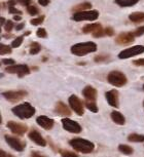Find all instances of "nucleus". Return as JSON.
I'll use <instances>...</instances> for the list:
<instances>
[{
  "instance_id": "nucleus-8",
  "label": "nucleus",
  "mask_w": 144,
  "mask_h": 157,
  "mask_svg": "<svg viewBox=\"0 0 144 157\" xmlns=\"http://www.w3.org/2000/svg\"><path fill=\"white\" fill-rule=\"evenodd\" d=\"M69 105H70L72 110L75 112L77 115H80V116H82V115H83V113H85V108H83L82 101H80L76 96H74V94L69 98Z\"/></svg>"
},
{
  "instance_id": "nucleus-27",
  "label": "nucleus",
  "mask_w": 144,
  "mask_h": 157,
  "mask_svg": "<svg viewBox=\"0 0 144 157\" xmlns=\"http://www.w3.org/2000/svg\"><path fill=\"white\" fill-rule=\"evenodd\" d=\"M40 49H41V47H40L39 44L36 43V42H33L31 44V46H30V54L36 55V54H38V52H40Z\"/></svg>"
},
{
  "instance_id": "nucleus-33",
  "label": "nucleus",
  "mask_w": 144,
  "mask_h": 157,
  "mask_svg": "<svg viewBox=\"0 0 144 157\" xmlns=\"http://www.w3.org/2000/svg\"><path fill=\"white\" fill-rule=\"evenodd\" d=\"M62 157H78L75 153L70 152V151H61Z\"/></svg>"
},
{
  "instance_id": "nucleus-39",
  "label": "nucleus",
  "mask_w": 144,
  "mask_h": 157,
  "mask_svg": "<svg viewBox=\"0 0 144 157\" xmlns=\"http://www.w3.org/2000/svg\"><path fill=\"white\" fill-rule=\"evenodd\" d=\"M0 157H14V156H13V155H10V154L6 153L5 151L0 149Z\"/></svg>"
},
{
  "instance_id": "nucleus-3",
  "label": "nucleus",
  "mask_w": 144,
  "mask_h": 157,
  "mask_svg": "<svg viewBox=\"0 0 144 157\" xmlns=\"http://www.w3.org/2000/svg\"><path fill=\"white\" fill-rule=\"evenodd\" d=\"M13 113L21 119H28L35 114V108L29 103H24L13 108Z\"/></svg>"
},
{
  "instance_id": "nucleus-30",
  "label": "nucleus",
  "mask_w": 144,
  "mask_h": 157,
  "mask_svg": "<svg viewBox=\"0 0 144 157\" xmlns=\"http://www.w3.org/2000/svg\"><path fill=\"white\" fill-rule=\"evenodd\" d=\"M23 39L24 38L22 36H20V37H17L16 39H14L13 41V43H11V46L14 47V48H17V47H19L21 44L23 43Z\"/></svg>"
},
{
  "instance_id": "nucleus-25",
  "label": "nucleus",
  "mask_w": 144,
  "mask_h": 157,
  "mask_svg": "<svg viewBox=\"0 0 144 157\" xmlns=\"http://www.w3.org/2000/svg\"><path fill=\"white\" fill-rule=\"evenodd\" d=\"M86 107L89 109L90 111H92V112H98V106H97V104L95 103V101H89V100H86Z\"/></svg>"
},
{
  "instance_id": "nucleus-40",
  "label": "nucleus",
  "mask_w": 144,
  "mask_h": 157,
  "mask_svg": "<svg viewBox=\"0 0 144 157\" xmlns=\"http://www.w3.org/2000/svg\"><path fill=\"white\" fill-rule=\"evenodd\" d=\"M38 3H39L41 6H46L50 3V0H38Z\"/></svg>"
},
{
  "instance_id": "nucleus-10",
  "label": "nucleus",
  "mask_w": 144,
  "mask_h": 157,
  "mask_svg": "<svg viewBox=\"0 0 144 157\" xmlns=\"http://www.w3.org/2000/svg\"><path fill=\"white\" fill-rule=\"evenodd\" d=\"M5 141H6V143L10 145L13 149L19 151V152H22L26 147L25 142L21 141L14 137H10V136H5Z\"/></svg>"
},
{
  "instance_id": "nucleus-26",
  "label": "nucleus",
  "mask_w": 144,
  "mask_h": 157,
  "mask_svg": "<svg viewBox=\"0 0 144 157\" xmlns=\"http://www.w3.org/2000/svg\"><path fill=\"white\" fill-rule=\"evenodd\" d=\"M118 150L121 151L122 153L126 154V155H130V154L133 153V149H132V147L128 146V145H119Z\"/></svg>"
},
{
  "instance_id": "nucleus-47",
  "label": "nucleus",
  "mask_w": 144,
  "mask_h": 157,
  "mask_svg": "<svg viewBox=\"0 0 144 157\" xmlns=\"http://www.w3.org/2000/svg\"><path fill=\"white\" fill-rule=\"evenodd\" d=\"M21 19H22V17H21L20 14H19V16H17V14H16V16L14 17V21H21Z\"/></svg>"
},
{
  "instance_id": "nucleus-12",
  "label": "nucleus",
  "mask_w": 144,
  "mask_h": 157,
  "mask_svg": "<svg viewBox=\"0 0 144 157\" xmlns=\"http://www.w3.org/2000/svg\"><path fill=\"white\" fill-rule=\"evenodd\" d=\"M27 96V93L24 90H18V91H5L3 93V97L7 101L10 102H18V101L22 100L23 98Z\"/></svg>"
},
{
  "instance_id": "nucleus-48",
  "label": "nucleus",
  "mask_w": 144,
  "mask_h": 157,
  "mask_svg": "<svg viewBox=\"0 0 144 157\" xmlns=\"http://www.w3.org/2000/svg\"><path fill=\"white\" fill-rule=\"evenodd\" d=\"M1 121H2V119H1V114H0V123H1Z\"/></svg>"
},
{
  "instance_id": "nucleus-22",
  "label": "nucleus",
  "mask_w": 144,
  "mask_h": 157,
  "mask_svg": "<svg viewBox=\"0 0 144 157\" xmlns=\"http://www.w3.org/2000/svg\"><path fill=\"white\" fill-rule=\"evenodd\" d=\"M101 27L100 24H91V25H86L82 28L83 33H94L95 31L99 30Z\"/></svg>"
},
{
  "instance_id": "nucleus-20",
  "label": "nucleus",
  "mask_w": 144,
  "mask_h": 157,
  "mask_svg": "<svg viewBox=\"0 0 144 157\" xmlns=\"http://www.w3.org/2000/svg\"><path fill=\"white\" fill-rule=\"evenodd\" d=\"M111 118L116 124H119V125H124L125 122H126V119H125L124 115H122V113H119V112H118V111H113L112 112Z\"/></svg>"
},
{
  "instance_id": "nucleus-29",
  "label": "nucleus",
  "mask_w": 144,
  "mask_h": 157,
  "mask_svg": "<svg viewBox=\"0 0 144 157\" xmlns=\"http://www.w3.org/2000/svg\"><path fill=\"white\" fill-rule=\"evenodd\" d=\"M27 11H28V13L31 14V16H36V14L38 13L37 7L34 6V5H28V6H27Z\"/></svg>"
},
{
  "instance_id": "nucleus-15",
  "label": "nucleus",
  "mask_w": 144,
  "mask_h": 157,
  "mask_svg": "<svg viewBox=\"0 0 144 157\" xmlns=\"http://www.w3.org/2000/svg\"><path fill=\"white\" fill-rule=\"evenodd\" d=\"M36 121H37V123L39 124V125L42 127V128L46 129V130H50L53 128L54 124H55V122H54V120L52 119V118H49L46 116H39L36 119Z\"/></svg>"
},
{
  "instance_id": "nucleus-13",
  "label": "nucleus",
  "mask_w": 144,
  "mask_h": 157,
  "mask_svg": "<svg viewBox=\"0 0 144 157\" xmlns=\"http://www.w3.org/2000/svg\"><path fill=\"white\" fill-rule=\"evenodd\" d=\"M7 127L14 132V134L19 135V136L24 135L27 132V129H28L25 124L18 123V122H14V121H10V122L7 123Z\"/></svg>"
},
{
  "instance_id": "nucleus-4",
  "label": "nucleus",
  "mask_w": 144,
  "mask_h": 157,
  "mask_svg": "<svg viewBox=\"0 0 144 157\" xmlns=\"http://www.w3.org/2000/svg\"><path fill=\"white\" fill-rule=\"evenodd\" d=\"M107 80L110 84L116 87H122L127 83L128 79L126 75L121 71H112L108 74Z\"/></svg>"
},
{
  "instance_id": "nucleus-31",
  "label": "nucleus",
  "mask_w": 144,
  "mask_h": 157,
  "mask_svg": "<svg viewBox=\"0 0 144 157\" xmlns=\"http://www.w3.org/2000/svg\"><path fill=\"white\" fill-rule=\"evenodd\" d=\"M44 21V17H36V19H33L31 20V23L33 26H38V25H40V24H42V22Z\"/></svg>"
},
{
  "instance_id": "nucleus-45",
  "label": "nucleus",
  "mask_w": 144,
  "mask_h": 157,
  "mask_svg": "<svg viewBox=\"0 0 144 157\" xmlns=\"http://www.w3.org/2000/svg\"><path fill=\"white\" fill-rule=\"evenodd\" d=\"M17 2L18 1H14V0H11V1H8V7H13L14 5H16L17 4Z\"/></svg>"
},
{
  "instance_id": "nucleus-32",
  "label": "nucleus",
  "mask_w": 144,
  "mask_h": 157,
  "mask_svg": "<svg viewBox=\"0 0 144 157\" xmlns=\"http://www.w3.org/2000/svg\"><path fill=\"white\" fill-rule=\"evenodd\" d=\"M133 34H134L135 37H139V36H141V35H143L144 34V26H141V27L136 29Z\"/></svg>"
},
{
  "instance_id": "nucleus-49",
  "label": "nucleus",
  "mask_w": 144,
  "mask_h": 157,
  "mask_svg": "<svg viewBox=\"0 0 144 157\" xmlns=\"http://www.w3.org/2000/svg\"><path fill=\"white\" fill-rule=\"evenodd\" d=\"M1 77H2V75H1V74H0V78H1Z\"/></svg>"
},
{
  "instance_id": "nucleus-18",
  "label": "nucleus",
  "mask_w": 144,
  "mask_h": 157,
  "mask_svg": "<svg viewBox=\"0 0 144 157\" xmlns=\"http://www.w3.org/2000/svg\"><path fill=\"white\" fill-rule=\"evenodd\" d=\"M56 112L57 113H59L60 115H63V116H70V114H71L70 109H69L67 106L62 102H59L58 104H57Z\"/></svg>"
},
{
  "instance_id": "nucleus-17",
  "label": "nucleus",
  "mask_w": 144,
  "mask_h": 157,
  "mask_svg": "<svg viewBox=\"0 0 144 157\" xmlns=\"http://www.w3.org/2000/svg\"><path fill=\"white\" fill-rule=\"evenodd\" d=\"M83 97L89 101H95L97 98V90L92 86H86L82 90Z\"/></svg>"
},
{
  "instance_id": "nucleus-24",
  "label": "nucleus",
  "mask_w": 144,
  "mask_h": 157,
  "mask_svg": "<svg viewBox=\"0 0 144 157\" xmlns=\"http://www.w3.org/2000/svg\"><path fill=\"white\" fill-rule=\"evenodd\" d=\"M128 140L130 142L141 143V142H144V136L143 135H138V134H131L128 137Z\"/></svg>"
},
{
  "instance_id": "nucleus-14",
  "label": "nucleus",
  "mask_w": 144,
  "mask_h": 157,
  "mask_svg": "<svg viewBox=\"0 0 144 157\" xmlns=\"http://www.w3.org/2000/svg\"><path fill=\"white\" fill-rule=\"evenodd\" d=\"M105 97H106L107 102L110 106H112V107H114V108L118 107V90H112L107 91L106 94H105Z\"/></svg>"
},
{
  "instance_id": "nucleus-34",
  "label": "nucleus",
  "mask_w": 144,
  "mask_h": 157,
  "mask_svg": "<svg viewBox=\"0 0 144 157\" xmlns=\"http://www.w3.org/2000/svg\"><path fill=\"white\" fill-rule=\"evenodd\" d=\"M36 34H37V36L40 37V38H46L47 36L46 31L44 30L43 28H39V29H38L37 32H36Z\"/></svg>"
},
{
  "instance_id": "nucleus-28",
  "label": "nucleus",
  "mask_w": 144,
  "mask_h": 157,
  "mask_svg": "<svg viewBox=\"0 0 144 157\" xmlns=\"http://www.w3.org/2000/svg\"><path fill=\"white\" fill-rule=\"evenodd\" d=\"M11 52V47L5 44H0V55H7Z\"/></svg>"
},
{
  "instance_id": "nucleus-51",
  "label": "nucleus",
  "mask_w": 144,
  "mask_h": 157,
  "mask_svg": "<svg viewBox=\"0 0 144 157\" xmlns=\"http://www.w3.org/2000/svg\"><path fill=\"white\" fill-rule=\"evenodd\" d=\"M143 90H144V85H143Z\"/></svg>"
},
{
  "instance_id": "nucleus-50",
  "label": "nucleus",
  "mask_w": 144,
  "mask_h": 157,
  "mask_svg": "<svg viewBox=\"0 0 144 157\" xmlns=\"http://www.w3.org/2000/svg\"><path fill=\"white\" fill-rule=\"evenodd\" d=\"M0 33H1V28H0Z\"/></svg>"
},
{
  "instance_id": "nucleus-52",
  "label": "nucleus",
  "mask_w": 144,
  "mask_h": 157,
  "mask_svg": "<svg viewBox=\"0 0 144 157\" xmlns=\"http://www.w3.org/2000/svg\"><path fill=\"white\" fill-rule=\"evenodd\" d=\"M143 105H144V103H143Z\"/></svg>"
},
{
  "instance_id": "nucleus-37",
  "label": "nucleus",
  "mask_w": 144,
  "mask_h": 157,
  "mask_svg": "<svg viewBox=\"0 0 144 157\" xmlns=\"http://www.w3.org/2000/svg\"><path fill=\"white\" fill-rule=\"evenodd\" d=\"M18 3L25 5V6H28V5L31 3V0H18Z\"/></svg>"
},
{
  "instance_id": "nucleus-2",
  "label": "nucleus",
  "mask_w": 144,
  "mask_h": 157,
  "mask_svg": "<svg viewBox=\"0 0 144 157\" xmlns=\"http://www.w3.org/2000/svg\"><path fill=\"white\" fill-rule=\"evenodd\" d=\"M69 143L73 149H75L80 153H91L95 149V145L91 141L85 140V139H73Z\"/></svg>"
},
{
  "instance_id": "nucleus-16",
  "label": "nucleus",
  "mask_w": 144,
  "mask_h": 157,
  "mask_svg": "<svg viewBox=\"0 0 144 157\" xmlns=\"http://www.w3.org/2000/svg\"><path fill=\"white\" fill-rule=\"evenodd\" d=\"M29 138L31 139L34 143L39 145V146L44 147L46 145V141L44 140L42 136L39 134V132H37V130H35V129H32L31 132H29Z\"/></svg>"
},
{
  "instance_id": "nucleus-44",
  "label": "nucleus",
  "mask_w": 144,
  "mask_h": 157,
  "mask_svg": "<svg viewBox=\"0 0 144 157\" xmlns=\"http://www.w3.org/2000/svg\"><path fill=\"white\" fill-rule=\"evenodd\" d=\"M24 26H25L24 24H19V25H17V26H16V30H17V31L22 30V29L24 28Z\"/></svg>"
},
{
  "instance_id": "nucleus-43",
  "label": "nucleus",
  "mask_w": 144,
  "mask_h": 157,
  "mask_svg": "<svg viewBox=\"0 0 144 157\" xmlns=\"http://www.w3.org/2000/svg\"><path fill=\"white\" fill-rule=\"evenodd\" d=\"M31 157H46V156L41 155V154L38 153V152H32L31 153Z\"/></svg>"
},
{
  "instance_id": "nucleus-11",
  "label": "nucleus",
  "mask_w": 144,
  "mask_h": 157,
  "mask_svg": "<svg viewBox=\"0 0 144 157\" xmlns=\"http://www.w3.org/2000/svg\"><path fill=\"white\" fill-rule=\"evenodd\" d=\"M135 36L132 32H124V33H121L115 38V42L119 44V45H127V44L133 42Z\"/></svg>"
},
{
  "instance_id": "nucleus-7",
  "label": "nucleus",
  "mask_w": 144,
  "mask_h": 157,
  "mask_svg": "<svg viewBox=\"0 0 144 157\" xmlns=\"http://www.w3.org/2000/svg\"><path fill=\"white\" fill-rule=\"evenodd\" d=\"M62 124L65 130H67L69 132H72V134H78V132H82V126L76 121L71 120L69 118H63Z\"/></svg>"
},
{
  "instance_id": "nucleus-1",
  "label": "nucleus",
  "mask_w": 144,
  "mask_h": 157,
  "mask_svg": "<svg viewBox=\"0 0 144 157\" xmlns=\"http://www.w3.org/2000/svg\"><path fill=\"white\" fill-rule=\"evenodd\" d=\"M96 50H97V45H96V43L91 42V41L74 44L71 47V52L74 56H77V57H83L86 55L95 52Z\"/></svg>"
},
{
  "instance_id": "nucleus-23",
  "label": "nucleus",
  "mask_w": 144,
  "mask_h": 157,
  "mask_svg": "<svg viewBox=\"0 0 144 157\" xmlns=\"http://www.w3.org/2000/svg\"><path fill=\"white\" fill-rule=\"evenodd\" d=\"M91 8H92V4L90 2H83V3H80L78 5H76V6H74L72 10L78 13V11H85L86 10H91Z\"/></svg>"
},
{
  "instance_id": "nucleus-9",
  "label": "nucleus",
  "mask_w": 144,
  "mask_h": 157,
  "mask_svg": "<svg viewBox=\"0 0 144 157\" xmlns=\"http://www.w3.org/2000/svg\"><path fill=\"white\" fill-rule=\"evenodd\" d=\"M6 72L13 73V74H18L20 77L28 75L30 73V70L28 66L26 65H11L6 68Z\"/></svg>"
},
{
  "instance_id": "nucleus-5",
  "label": "nucleus",
  "mask_w": 144,
  "mask_h": 157,
  "mask_svg": "<svg viewBox=\"0 0 144 157\" xmlns=\"http://www.w3.org/2000/svg\"><path fill=\"white\" fill-rule=\"evenodd\" d=\"M99 17V13L97 10H85L75 13L72 17V20L76 22H82V21H95Z\"/></svg>"
},
{
  "instance_id": "nucleus-21",
  "label": "nucleus",
  "mask_w": 144,
  "mask_h": 157,
  "mask_svg": "<svg viewBox=\"0 0 144 157\" xmlns=\"http://www.w3.org/2000/svg\"><path fill=\"white\" fill-rule=\"evenodd\" d=\"M140 0H115V3L118 4L122 7H129L133 6L136 3H138Z\"/></svg>"
},
{
  "instance_id": "nucleus-41",
  "label": "nucleus",
  "mask_w": 144,
  "mask_h": 157,
  "mask_svg": "<svg viewBox=\"0 0 144 157\" xmlns=\"http://www.w3.org/2000/svg\"><path fill=\"white\" fill-rule=\"evenodd\" d=\"M3 64H5V65H14V61L10 60V59H5V60H3Z\"/></svg>"
},
{
  "instance_id": "nucleus-6",
  "label": "nucleus",
  "mask_w": 144,
  "mask_h": 157,
  "mask_svg": "<svg viewBox=\"0 0 144 157\" xmlns=\"http://www.w3.org/2000/svg\"><path fill=\"white\" fill-rule=\"evenodd\" d=\"M143 52H144L143 45H135V46H132L130 48H127V49H125L119 52L118 58L122 59V60H126V59L133 58L135 56L141 55V54H143Z\"/></svg>"
},
{
  "instance_id": "nucleus-19",
  "label": "nucleus",
  "mask_w": 144,
  "mask_h": 157,
  "mask_svg": "<svg viewBox=\"0 0 144 157\" xmlns=\"http://www.w3.org/2000/svg\"><path fill=\"white\" fill-rule=\"evenodd\" d=\"M129 20L131 21L132 23L135 24H140L144 22V13H141V11H138V13H133L129 16Z\"/></svg>"
},
{
  "instance_id": "nucleus-35",
  "label": "nucleus",
  "mask_w": 144,
  "mask_h": 157,
  "mask_svg": "<svg viewBox=\"0 0 144 157\" xmlns=\"http://www.w3.org/2000/svg\"><path fill=\"white\" fill-rule=\"evenodd\" d=\"M14 28V23L11 22V21H6L4 24V29H5V31H7V32H10L11 31V29Z\"/></svg>"
},
{
  "instance_id": "nucleus-38",
  "label": "nucleus",
  "mask_w": 144,
  "mask_h": 157,
  "mask_svg": "<svg viewBox=\"0 0 144 157\" xmlns=\"http://www.w3.org/2000/svg\"><path fill=\"white\" fill-rule=\"evenodd\" d=\"M133 64L136 65V66H144V59H139L137 61H134Z\"/></svg>"
},
{
  "instance_id": "nucleus-42",
  "label": "nucleus",
  "mask_w": 144,
  "mask_h": 157,
  "mask_svg": "<svg viewBox=\"0 0 144 157\" xmlns=\"http://www.w3.org/2000/svg\"><path fill=\"white\" fill-rule=\"evenodd\" d=\"M10 13H18V14H21V11L20 10H18L17 8H14V6L13 7H10Z\"/></svg>"
},
{
  "instance_id": "nucleus-46",
  "label": "nucleus",
  "mask_w": 144,
  "mask_h": 157,
  "mask_svg": "<svg viewBox=\"0 0 144 157\" xmlns=\"http://www.w3.org/2000/svg\"><path fill=\"white\" fill-rule=\"evenodd\" d=\"M3 24H5V19L2 17H0V26H2Z\"/></svg>"
},
{
  "instance_id": "nucleus-36",
  "label": "nucleus",
  "mask_w": 144,
  "mask_h": 157,
  "mask_svg": "<svg viewBox=\"0 0 144 157\" xmlns=\"http://www.w3.org/2000/svg\"><path fill=\"white\" fill-rule=\"evenodd\" d=\"M108 59H109V56H97V57L95 58V62H105L107 61Z\"/></svg>"
}]
</instances>
